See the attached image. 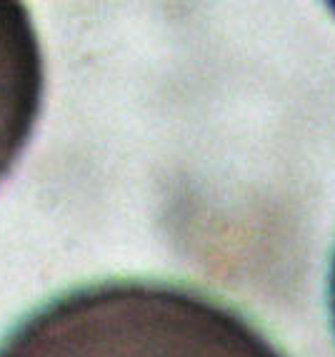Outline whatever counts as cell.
Wrapping results in <instances>:
<instances>
[{"mask_svg":"<svg viewBox=\"0 0 335 357\" xmlns=\"http://www.w3.org/2000/svg\"><path fill=\"white\" fill-rule=\"evenodd\" d=\"M0 357H285L233 307L156 280L85 285L33 310Z\"/></svg>","mask_w":335,"mask_h":357,"instance_id":"obj_1","label":"cell"},{"mask_svg":"<svg viewBox=\"0 0 335 357\" xmlns=\"http://www.w3.org/2000/svg\"><path fill=\"white\" fill-rule=\"evenodd\" d=\"M330 305H333V322H335V262H333V280H330Z\"/></svg>","mask_w":335,"mask_h":357,"instance_id":"obj_3","label":"cell"},{"mask_svg":"<svg viewBox=\"0 0 335 357\" xmlns=\"http://www.w3.org/2000/svg\"><path fill=\"white\" fill-rule=\"evenodd\" d=\"M43 53L23 0H0V183L20 160L43 107Z\"/></svg>","mask_w":335,"mask_h":357,"instance_id":"obj_2","label":"cell"},{"mask_svg":"<svg viewBox=\"0 0 335 357\" xmlns=\"http://www.w3.org/2000/svg\"><path fill=\"white\" fill-rule=\"evenodd\" d=\"M325 6H328V8H330V10H333V13H335V0H325Z\"/></svg>","mask_w":335,"mask_h":357,"instance_id":"obj_4","label":"cell"}]
</instances>
